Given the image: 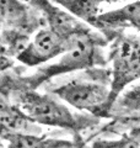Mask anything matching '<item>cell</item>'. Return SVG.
I'll list each match as a JSON object with an SVG mask.
<instances>
[{
	"instance_id": "obj_1",
	"label": "cell",
	"mask_w": 140,
	"mask_h": 148,
	"mask_svg": "<svg viewBox=\"0 0 140 148\" xmlns=\"http://www.w3.org/2000/svg\"><path fill=\"white\" fill-rule=\"evenodd\" d=\"M103 45L105 40L100 36V34H96L86 26L82 27L68 38V48L58 62L42 67L33 75L26 78V88L36 89L42 83L60 74L103 64L106 61L101 51Z\"/></svg>"
},
{
	"instance_id": "obj_2",
	"label": "cell",
	"mask_w": 140,
	"mask_h": 148,
	"mask_svg": "<svg viewBox=\"0 0 140 148\" xmlns=\"http://www.w3.org/2000/svg\"><path fill=\"white\" fill-rule=\"evenodd\" d=\"M16 105L31 121L43 126H53L79 132L95 123L92 119L82 115H74L63 100L54 94H41L31 88L20 90L16 95Z\"/></svg>"
},
{
	"instance_id": "obj_3",
	"label": "cell",
	"mask_w": 140,
	"mask_h": 148,
	"mask_svg": "<svg viewBox=\"0 0 140 148\" xmlns=\"http://www.w3.org/2000/svg\"><path fill=\"white\" fill-rule=\"evenodd\" d=\"M52 92L65 104L76 110L87 111L93 116L109 112L111 82L102 83L76 78L55 86Z\"/></svg>"
},
{
	"instance_id": "obj_4",
	"label": "cell",
	"mask_w": 140,
	"mask_h": 148,
	"mask_svg": "<svg viewBox=\"0 0 140 148\" xmlns=\"http://www.w3.org/2000/svg\"><path fill=\"white\" fill-rule=\"evenodd\" d=\"M109 61L112 63L109 96L112 108L120 92L140 79V38L118 36L111 46Z\"/></svg>"
},
{
	"instance_id": "obj_5",
	"label": "cell",
	"mask_w": 140,
	"mask_h": 148,
	"mask_svg": "<svg viewBox=\"0 0 140 148\" xmlns=\"http://www.w3.org/2000/svg\"><path fill=\"white\" fill-rule=\"evenodd\" d=\"M68 48V38L50 29L41 27L29 41L26 47L16 56L18 62L29 67H38L60 57Z\"/></svg>"
},
{
	"instance_id": "obj_6",
	"label": "cell",
	"mask_w": 140,
	"mask_h": 148,
	"mask_svg": "<svg viewBox=\"0 0 140 148\" xmlns=\"http://www.w3.org/2000/svg\"><path fill=\"white\" fill-rule=\"evenodd\" d=\"M43 20L20 0H0V30H12L26 35L41 29Z\"/></svg>"
},
{
	"instance_id": "obj_7",
	"label": "cell",
	"mask_w": 140,
	"mask_h": 148,
	"mask_svg": "<svg viewBox=\"0 0 140 148\" xmlns=\"http://www.w3.org/2000/svg\"><path fill=\"white\" fill-rule=\"evenodd\" d=\"M36 132H41L37 123L31 121L16 104H9L0 98V137L5 140L15 133Z\"/></svg>"
},
{
	"instance_id": "obj_8",
	"label": "cell",
	"mask_w": 140,
	"mask_h": 148,
	"mask_svg": "<svg viewBox=\"0 0 140 148\" xmlns=\"http://www.w3.org/2000/svg\"><path fill=\"white\" fill-rule=\"evenodd\" d=\"M97 29L117 30V29H134L140 32V0H135L124 6L114 10L102 12L96 20Z\"/></svg>"
},
{
	"instance_id": "obj_9",
	"label": "cell",
	"mask_w": 140,
	"mask_h": 148,
	"mask_svg": "<svg viewBox=\"0 0 140 148\" xmlns=\"http://www.w3.org/2000/svg\"><path fill=\"white\" fill-rule=\"evenodd\" d=\"M52 1L59 4V6H62L64 10L92 26H96L101 4L103 3L102 0H52Z\"/></svg>"
},
{
	"instance_id": "obj_10",
	"label": "cell",
	"mask_w": 140,
	"mask_h": 148,
	"mask_svg": "<svg viewBox=\"0 0 140 148\" xmlns=\"http://www.w3.org/2000/svg\"><path fill=\"white\" fill-rule=\"evenodd\" d=\"M10 147H74L75 143L63 140H50L39 133H15L6 137Z\"/></svg>"
},
{
	"instance_id": "obj_11",
	"label": "cell",
	"mask_w": 140,
	"mask_h": 148,
	"mask_svg": "<svg viewBox=\"0 0 140 148\" xmlns=\"http://www.w3.org/2000/svg\"><path fill=\"white\" fill-rule=\"evenodd\" d=\"M122 115H140V83L127 86L118 95L109 112Z\"/></svg>"
},
{
	"instance_id": "obj_12",
	"label": "cell",
	"mask_w": 140,
	"mask_h": 148,
	"mask_svg": "<svg viewBox=\"0 0 140 148\" xmlns=\"http://www.w3.org/2000/svg\"><path fill=\"white\" fill-rule=\"evenodd\" d=\"M11 53L9 52V48L3 38V35L0 34V72L5 71L12 66Z\"/></svg>"
},
{
	"instance_id": "obj_13",
	"label": "cell",
	"mask_w": 140,
	"mask_h": 148,
	"mask_svg": "<svg viewBox=\"0 0 140 148\" xmlns=\"http://www.w3.org/2000/svg\"><path fill=\"white\" fill-rule=\"evenodd\" d=\"M103 3H117V1H120V0H102Z\"/></svg>"
}]
</instances>
